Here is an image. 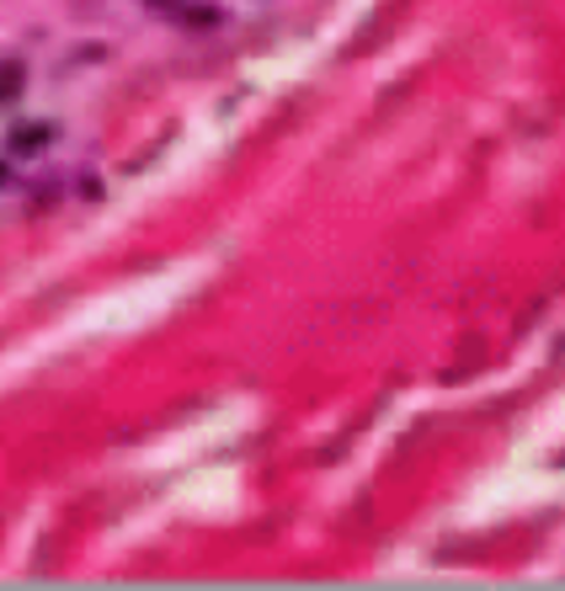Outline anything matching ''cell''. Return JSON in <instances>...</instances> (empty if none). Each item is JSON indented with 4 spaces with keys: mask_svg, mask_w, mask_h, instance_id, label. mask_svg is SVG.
Segmentation results:
<instances>
[{
    "mask_svg": "<svg viewBox=\"0 0 565 591\" xmlns=\"http://www.w3.org/2000/svg\"><path fill=\"white\" fill-rule=\"evenodd\" d=\"M43 144H48V123H22L11 134V150H22V155H38Z\"/></svg>",
    "mask_w": 565,
    "mask_h": 591,
    "instance_id": "6da1fadb",
    "label": "cell"
},
{
    "mask_svg": "<svg viewBox=\"0 0 565 591\" xmlns=\"http://www.w3.org/2000/svg\"><path fill=\"white\" fill-rule=\"evenodd\" d=\"M22 85H27V65H22V59H5V65H0V102H16Z\"/></svg>",
    "mask_w": 565,
    "mask_h": 591,
    "instance_id": "7a4b0ae2",
    "label": "cell"
},
{
    "mask_svg": "<svg viewBox=\"0 0 565 591\" xmlns=\"http://www.w3.org/2000/svg\"><path fill=\"white\" fill-rule=\"evenodd\" d=\"M0 187H11V165L5 160H0Z\"/></svg>",
    "mask_w": 565,
    "mask_h": 591,
    "instance_id": "3957f363",
    "label": "cell"
}]
</instances>
